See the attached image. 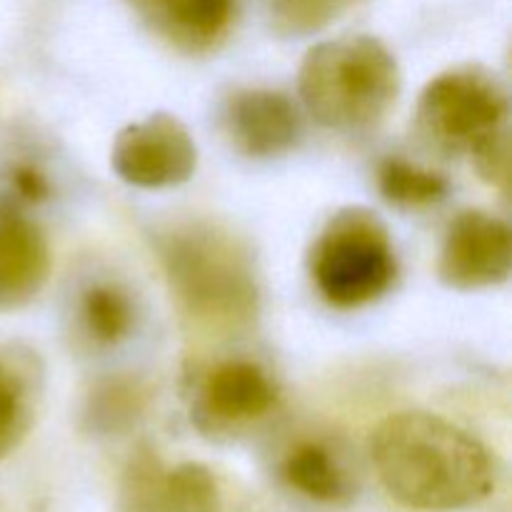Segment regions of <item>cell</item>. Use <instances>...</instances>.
<instances>
[{
    "label": "cell",
    "mask_w": 512,
    "mask_h": 512,
    "mask_svg": "<svg viewBox=\"0 0 512 512\" xmlns=\"http://www.w3.org/2000/svg\"><path fill=\"white\" fill-rule=\"evenodd\" d=\"M370 458L385 490L413 510L470 508L495 485L485 445L450 420L420 410L385 418L370 438Z\"/></svg>",
    "instance_id": "cell-1"
},
{
    "label": "cell",
    "mask_w": 512,
    "mask_h": 512,
    "mask_svg": "<svg viewBox=\"0 0 512 512\" xmlns=\"http://www.w3.org/2000/svg\"><path fill=\"white\" fill-rule=\"evenodd\" d=\"M160 260L180 315L210 338H235L255 325L258 280L250 255L215 225L190 223L160 240Z\"/></svg>",
    "instance_id": "cell-2"
},
{
    "label": "cell",
    "mask_w": 512,
    "mask_h": 512,
    "mask_svg": "<svg viewBox=\"0 0 512 512\" xmlns=\"http://www.w3.org/2000/svg\"><path fill=\"white\" fill-rule=\"evenodd\" d=\"M298 90L315 123L338 133H360L375 128L398 100V60L373 35L323 40L305 53Z\"/></svg>",
    "instance_id": "cell-3"
},
{
    "label": "cell",
    "mask_w": 512,
    "mask_h": 512,
    "mask_svg": "<svg viewBox=\"0 0 512 512\" xmlns=\"http://www.w3.org/2000/svg\"><path fill=\"white\" fill-rule=\"evenodd\" d=\"M310 273L320 295L335 308H363L388 293L398 263L378 215L363 208L333 215L313 245Z\"/></svg>",
    "instance_id": "cell-4"
},
{
    "label": "cell",
    "mask_w": 512,
    "mask_h": 512,
    "mask_svg": "<svg viewBox=\"0 0 512 512\" xmlns=\"http://www.w3.org/2000/svg\"><path fill=\"white\" fill-rule=\"evenodd\" d=\"M510 103L503 83L480 65H463L430 80L418 100V128L445 150H468L503 133Z\"/></svg>",
    "instance_id": "cell-5"
},
{
    "label": "cell",
    "mask_w": 512,
    "mask_h": 512,
    "mask_svg": "<svg viewBox=\"0 0 512 512\" xmlns=\"http://www.w3.org/2000/svg\"><path fill=\"white\" fill-rule=\"evenodd\" d=\"M195 165L193 135L170 113L125 125L113 143V170L135 188H173L193 178Z\"/></svg>",
    "instance_id": "cell-6"
},
{
    "label": "cell",
    "mask_w": 512,
    "mask_h": 512,
    "mask_svg": "<svg viewBox=\"0 0 512 512\" xmlns=\"http://www.w3.org/2000/svg\"><path fill=\"white\" fill-rule=\"evenodd\" d=\"M512 273L510 225L485 210H465L445 233L438 275L448 288L483 290L505 283Z\"/></svg>",
    "instance_id": "cell-7"
},
{
    "label": "cell",
    "mask_w": 512,
    "mask_h": 512,
    "mask_svg": "<svg viewBox=\"0 0 512 512\" xmlns=\"http://www.w3.org/2000/svg\"><path fill=\"white\" fill-rule=\"evenodd\" d=\"M123 512H223L218 483L200 463L168 468L153 455L128 465L120 488Z\"/></svg>",
    "instance_id": "cell-8"
},
{
    "label": "cell",
    "mask_w": 512,
    "mask_h": 512,
    "mask_svg": "<svg viewBox=\"0 0 512 512\" xmlns=\"http://www.w3.org/2000/svg\"><path fill=\"white\" fill-rule=\"evenodd\" d=\"M225 133L253 158L283 155L298 143L300 115L293 100L275 90H238L223 110Z\"/></svg>",
    "instance_id": "cell-9"
},
{
    "label": "cell",
    "mask_w": 512,
    "mask_h": 512,
    "mask_svg": "<svg viewBox=\"0 0 512 512\" xmlns=\"http://www.w3.org/2000/svg\"><path fill=\"white\" fill-rule=\"evenodd\" d=\"M278 403V388L260 365L250 360H223L200 380L198 410L215 428L243 425L268 415Z\"/></svg>",
    "instance_id": "cell-10"
},
{
    "label": "cell",
    "mask_w": 512,
    "mask_h": 512,
    "mask_svg": "<svg viewBox=\"0 0 512 512\" xmlns=\"http://www.w3.org/2000/svg\"><path fill=\"white\" fill-rule=\"evenodd\" d=\"M50 273L43 230L10 205H0V310L28 305Z\"/></svg>",
    "instance_id": "cell-11"
},
{
    "label": "cell",
    "mask_w": 512,
    "mask_h": 512,
    "mask_svg": "<svg viewBox=\"0 0 512 512\" xmlns=\"http://www.w3.org/2000/svg\"><path fill=\"white\" fill-rule=\"evenodd\" d=\"M153 33L185 53L215 48L233 23L235 0H125Z\"/></svg>",
    "instance_id": "cell-12"
},
{
    "label": "cell",
    "mask_w": 512,
    "mask_h": 512,
    "mask_svg": "<svg viewBox=\"0 0 512 512\" xmlns=\"http://www.w3.org/2000/svg\"><path fill=\"white\" fill-rule=\"evenodd\" d=\"M283 478L290 488L320 503H338L348 493V478L325 445L300 443L283 463Z\"/></svg>",
    "instance_id": "cell-13"
},
{
    "label": "cell",
    "mask_w": 512,
    "mask_h": 512,
    "mask_svg": "<svg viewBox=\"0 0 512 512\" xmlns=\"http://www.w3.org/2000/svg\"><path fill=\"white\" fill-rule=\"evenodd\" d=\"M83 333L98 345H118L133 330L135 313L128 293L113 283H95L83 290L78 303Z\"/></svg>",
    "instance_id": "cell-14"
},
{
    "label": "cell",
    "mask_w": 512,
    "mask_h": 512,
    "mask_svg": "<svg viewBox=\"0 0 512 512\" xmlns=\"http://www.w3.org/2000/svg\"><path fill=\"white\" fill-rule=\"evenodd\" d=\"M35 375L20 358L0 355V460L18 448L33 423Z\"/></svg>",
    "instance_id": "cell-15"
},
{
    "label": "cell",
    "mask_w": 512,
    "mask_h": 512,
    "mask_svg": "<svg viewBox=\"0 0 512 512\" xmlns=\"http://www.w3.org/2000/svg\"><path fill=\"white\" fill-rule=\"evenodd\" d=\"M378 180L385 198L395 205H405V208H423V205L440 203L448 193V183H445L443 175L398 158L385 160Z\"/></svg>",
    "instance_id": "cell-16"
},
{
    "label": "cell",
    "mask_w": 512,
    "mask_h": 512,
    "mask_svg": "<svg viewBox=\"0 0 512 512\" xmlns=\"http://www.w3.org/2000/svg\"><path fill=\"white\" fill-rule=\"evenodd\" d=\"M348 5L350 0H270V13L278 30L305 35L325 28Z\"/></svg>",
    "instance_id": "cell-17"
},
{
    "label": "cell",
    "mask_w": 512,
    "mask_h": 512,
    "mask_svg": "<svg viewBox=\"0 0 512 512\" xmlns=\"http://www.w3.org/2000/svg\"><path fill=\"white\" fill-rule=\"evenodd\" d=\"M475 158V168L478 173L488 180L490 185H500V188H508L510 180V140L508 130L493 135L490 140H485L483 145L470 153Z\"/></svg>",
    "instance_id": "cell-18"
},
{
    "label": "cell",
    "mask_w": 512,
    "mask_h": 512,
    "mask_svg": "<svg viewBox=\"0 0 512 512\" xmlns=\"http://www.w3.org/2000/svg\"><path fill=\"white\" fill-rule=\"evenodd\" d=\"M15 190H18L23 198H43L48 185H45V178L33 168H20L15 170Z\"/></svg>",
    "instance_id": "cell-19"
}]
</instances>
